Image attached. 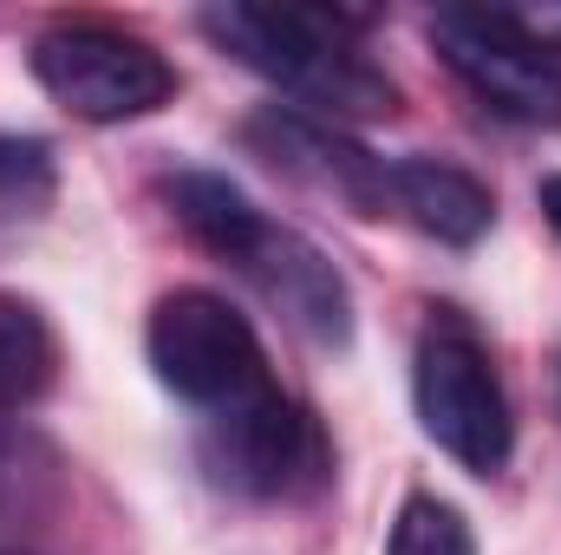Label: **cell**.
Returning a JSON list of instances; mask_svg holds the SVG:
<instances>
[{"label":"cell","mask_w":561,"mask_h":555,"mask_svg":"<svg viewBox=\"0 0 561 555\" xmlns=\"http://www.w3.org/2000/svg\"><path fill=\"white\" fill-rule=\"evenodd\" d=\"M392 209L412 216L424 236H437L450 249L483 242L496 223V196L463 163H444V157H399L392 163Z\"/></svg>","instance_id":"9c48e42d"},{"label":"cell","mask_w":561,"mask_h":555,"mask_svg":"<svg viewBox=\"0 0 561 555\" xmlns=\"http://www.w3.org/2000/svg\"><path fill=\"white\" fill-rule=\"evenodd\" d=\"M386 555H477V543H470V523L444 497H405Z\"/></svg>","instance_id":"4fadbf2b"},{"label":"cell","mask_w":561,"mask_h":555,"mask_svg":"<svg viewBox=\"0 0 561 555\" xmlns=\"http://www.w3.org/2000/svg\"><path fill=\"white\" fill-rule=\"evenodd\" d=\"M144 353H150V373L203 418H222L262 393H275V373H268V353H262L249 314H236L209 287L163 294L150 307Z\"/></svg>","instance_id":"3957f363"},{"label":"cell","mask_w":561,"mask_h":555,"mask_svg":"<svg viewBox=\"0 0 561 555\" xmlns=\"http://www.w3.org/2000/svg\"><path fill=\"white\" fill-rule=\"evenodd\" d=\"M33 79L46 86L53 105H66L85 125H125V118H150L176 99V72L170 59L112 26V20H53L33 53H26Z\"/></svg>","instance_id":"277c9868"},{"label":"cell","mask_w":561,"mask_h":555,"mask_svg":"<svg viewBox=\"0 0 561 555\" xmlns=\"http://www.w3.org/2000/svg\"><path fill=\"white\" fill-rule=\"evenodd\" d=\"M53 203V150L39 138H0V216H39Z\"/></svg>","instance_id":"5bb4252c"},{"label":"cell","mask_w":561,"mask_h":555,"mask_svg":"<svg viewBox=\"0 0 561 555\" xmlns=\"http://www.w3.org/2000/svg\"><path fill=\"white\" fill-rule=\"evenodd\" d=\"M203 457H209L216 484H229L242 497H268V503L320 490L333 471L320 418L300 412L280 386L222 418H203Z\"/></svg>","instance_id":"8992f818"},{"label":"cell","mask_w":561,"mask_h":555,"mask_svg":"<svg viewBox=\"0 0 561 555\" xmlns=\"http://www.w3.org/2000/svg\"><path fill=\"white\" fill-rule=\"evenodd\" d=\"M431 46L490 112L516 125H561V66L542 39L523 33L516 13L444 7L431 13Z\"/></svg>","instance_id":"5b68a950"},{"label":"cell","mask_w":561,"mask_h":555,"mask_svg":"<svg viewBox=\"0 0 561 555\" xmlns=\"http://www.w3.org/2000/svg\"><path fill=\"white\" fill-rule=\"evenodd\" d=\"M542 209H549V223L561 229V177H542Z\"/></svg>","instance_id":"9a60e30c"},{"label":"cell","mask_w":561,"mask_h":555,"mask_svg":"<svg viewBox=\"0 0 561 555\" xmlns=\"http://www.w3.org/2000/svg\"><path fill=\"white\" fill-rule=\"evenodd\" d=\"M249 144L268 150V163L287 177H307L320 190H333L340 203H353L359 216H386L392 209V163H379L373 150L340 138V125H320L307 112H262L249 125Z\"/></svg>","instance_id":"ba28073f"},{"label":"cell","mask_w":561,"mask_h":555,"mask_svg":"<svg viewBox=\"0 0 561 555\" xmlns=\"http://www.w3.org/2000/svg\"><path fill=\"white\" fill-rule=\"evenodd\" d=\"M53 373H59V340L46 314L20 294H0V418L39 406L53 393Z\"/></svg>","instance_id":"8fae6325"},{"label":"cell","mask_w":561,"mask_h":555,"mask_svg":"<svg viewBox=\"0 0 561 555\" xmlns=\"http://www.w3.org/2000/svg\"><path fill=\"white\" fill-rule=\"evenodd\" d=\"M412 399H419L424 438L437 451H450L463 471L490 477L510 464L516 424H510L496 360L457 307H431V320H424L419 353H412Z\"/></svg>","instance_id":"7a4b0ae2"},{"label":"cell","mask_w":561,"mask_h":555,"mask_svg":"<svg viewBox=\"0 0 561 555\" xmlns=\"http://www.w3.org/2000/svg\"><path fill=\"white\" fill-rule=\"evenodd\" d=\"M242 275L255 281L280 314L313 340V347H346L353 340V301H346V281L340 269L287 223H262V236L242 249L236 262Z\"/></svg>","instance_id":"52a82bcc"},{"label":"cell","mask_w":561,"mask_h":555,"mask_svg":"<svg viewBox=\"0 0 561 555\" xmlns=\"http://www.w3.org/2000/svg\"><path fill=\"white\" fill-rule=\"evenodd\" d=\"M53 451L39 438H13L0 431V555H13V543L46 517L53 503Z\"/></svg>","instance_id":"7c38bea8"},{"label":"cell","mask_w":561,"mask_h":555,"mask_svg":"<svg viewBox=\"0 0 561 555\" xmlns=\"http://www.w3.org/2000/svg\"><path fill=\"white\" fill-rule=\"evenodd\" d=\"M163 196H170V209H176V223L209 249V256H222V262H242V249L262 236V209L229 183V177H216V170H176L170 183H163Z\"/></svg>","instance_id":"30bf717a"},{"label":"cell","mask_w":561,"mask_h":555,"mask_svg":"<svg viewBox=\"0 0 561 555\" xmlns=\"http://www.w3.org/2000/svg\"><path fill=\"white\" fill-rule=\"evenodd\" d=\"M203 33L229 59H242L249 72L280 86L287 99H300L307 118H320V125H359V118L399 112V86L366 59L346 13H327V7H209Z\"/></svg>","instance_id":"6da1fadb"}]
</instances>
